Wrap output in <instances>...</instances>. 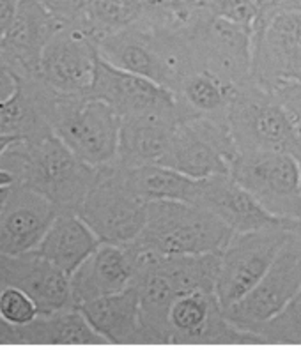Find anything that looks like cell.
Instances as JSON below:
<instances>
[{
    "instance_id": "10",
    "label": "cell",
    "mask_w": 301,
    "mask_h": 350,
    "mask_svg": "<svg viewBox=\"0 0 301 350\" xmlns=\"http://www.w3.org/2000/svg\"><path fill=\"white\" fill-rule=\"evenodd\" d=\"M301 288V225L282 246L263 280L225 315L236 327L252 334L255 325L278 313ZM254 336V334H252ZM259 343V342H257Z\"/></svg>"
},
{
    "instance_id": "24",
    "label": "cell",
    "mask_w": 301,
    "mask_h": 350,
    "mask_svg": "<svg viewBox=\"0 0 301 350\" xmlns=\"http://www.w3.org/2000/svg\"><path fill=\"white\" fill-rule=\"evenodd\" d=\"M110 167L117 179L144 202L177 200L195 204L197 200L200 179L188 177L170 167L159 163L137 167H122L117 163H110Z\"/></svg>"
},
{
    "instance_id": "1",
    "label": "cell",
    "mask_w": 301,
    "mask_h": 350,
    "mask_svg": "<svg viewBox=\"0 0 301 350\" xmlns=\"http://www.w3.org/2000/svg\"><path fill=\"white\" fill-rule=\"evenodd\" d=\"M98 175L99 168L78 158L53 133L0 146V186L27 184L50 198L60 213H77Z\"/></svg>"
},
{
    "instance_id": "11",
    "label": "cell",
    "mask_w": 301,
    "mask_h": 350,
    "mask_svg": "<svg viewBox=\"0 0 301 350\" xmlns=\"http://www.w3.org/2000/svg\"><path fill=\"white\" fill-rule=\"evenodd\" d=\"M87 96L108 103L120 117L144 113H176L185 120L195 117L174 90L149 78L117 68L101 55L96 64L94 81Z\"/></svg>"
},
{
    "instance_id": "13",
    "label": "cell",
    "mask_w": 301,
    "mask_h": 350,
    "mask_svg": "<svg viewBox=\"0 0 301 350\" xmlns=\"http://www.w3.org/2000/svg\"><path fill=\"white\" fill-rule=\"evenodd\" d=\"M252 81L267 90L301 81V11H285L255 27Z\"/></svg>"
},
{
    "instance_id": "20",
    "label": "cell",
    "mask_w": 301,
    "mask_h": 350,
    "mask_svg": "<svg viewBox=\"0 0 301 350\" xmlns=\"http://www.w3.org/2000/svg\"><path fill=\"white\" fill-rule=\"evenodd\" d=\"M2 345H108L77 306L39 313L25 325L2 322Z\"/></svg>"
},
{
    "instance_id": "3",
    "label": "cell",
    "mask_w": 301,
    "mask_h": 350,
    "mask_svg": "<svg viewBox=\"0 0 301 350\" xmlns=\"http://www.w3.org/2000/svg\"><path fill=\"white\" fill-rule=\"evenodd\" d=\"M48 122L53 135L92 167L101 168L116 161L122 117L108 103L55 90L48 108Z\"/></svg>"
},
{
    "instance_id": "28",
    "label": "cell",
    "mask_w": 301,
    "mask_h": 350,
    "mask_svg": "<svg viewBox=\"0 0 301 350\" xmlns=\"http://www.w3.org/2000/svg\"><path fill=\"white\" fill-rule=\"evenodd\" d=\"M39 315L36 301L16 286H2L0 292V319L5 324L25 325Z\"/></svg>"
},
{
    "instance_id": "5",
    "label": "cell",
    "mask_w": 301,
    "mask_h": 350,
    "mask_svg": "<svg viewBox=\"0 0 301 350\" xmlns=\"http://www.w3.org/2000/svg\"><path fill=\"white\" fill-rule=\"evenodd\" d=\"M227 119L237 150H284L301 165V135L273 90L254 81L237 87Z\"/></svg>"
},
{
    "instance_id": "31",
    "label": "cell",
    "mask_w": 301,
    "mask_h": 350,
    "mask_svg": "<svg viewBox=\"0 0 301 350\" xmlns=\"http://www.w3.org/2000/svg\"><path fill=\"white\" fill-rule=\"evenodd\" d=\"M39 2H43L64 25H69L80 20L89 0H39Z\"/></svg>"
},
{
    "instance_id": "19",
    "label": "cell",
    "mask_w": 301,
    "mask_h": 350,
    "mask_svg": "<svg viewBox=\"0 0 301 350\" xmlns=\"http://www.w3.org/2000/svg\"><path fill=\"white\" fill-rule=\"evenodd\" d=\"M53 94L55 90L39 77H18L14 94L0 103V146L14 140H39L52 135L48 108Z\"/></svg>"
},
{
    "instance_id": "22",
    "label": "cell",
    "mask_w": 301,
    "mask_h": 350,
    "mask_svg": "<svg viewBox=\"0 0 301 350\" xmlns=\"http://www.w3.org/2000/svg\"><path fill=\"white\" fill-rule=\"evenodd\" d=\"M185 120L176 113H144L122 117L117 147V165L137 167L159 163L167 152L177 124Z\"/></svg>"
},
{
    "instance_id": "8",
    "label": "cell",
    "mask_w": 301,
    "mask_h": 350,
    "mask_svg": "<svg viewBox=\"0 0 301 350\" xmlns=\"http://www.w3.org/2000/svg\"><path fill=\"white\" fill-rule=\"evenodd\" d=\"M237 152L228 119L197 116L177 124L159 165L194 179H207L231 174V163Z\"/></svg>"
},
{
    "instance_id": "18",
    "label": "cell",
    "mask_w": 301,
    "mask_h": 350,
    "mask_svg": "<svg viewBox=\"0 0 301 350\" xmlns=\"http://www.w3.org/2000/svg\"><path fill=\"white\" fill-rule=\"evenodd\" d=\"M195 204L224 219L234 232H250L267 226L285 225L298 219H282L267 213L231 174L200 179Z\"/></svg>"
},
{
    "instance_id": "29",
    "label": "cell",
    "mask_w": 301,
    "mask_h": 350,
    "mask_svg": "<svg viewBox=\"0 0 301 350\" xmlns=\"http://www.w3.org/2000/svg\"><path fill=\"white\" fill-rule=\"evenodd\" d=\"M195 4L211 16L222 18L237 25L254 29L257 20V5L254 0H195Z\"/></svg>"
},
{
    "instance_id": "15",
    "label": "cell",
    "mask_w": 301,
    "mask_h": 350,
    "mask_svg": "<svg viewBox=\"0 0 301 350\" xmlns=\"http://www.w3.org/2000/svg\"><path fill=\"white\" fill-rule=\"evenodd\" d=\"M59 213L50 198L27 184L0 186V253L38 248Z\"/></svg>"
},
{
    "instance_id": "7",
    "label": "cell",
    "mask_w": 301,
    "mask_h": 350,
    "mask_svg": "<svg viewBox=\"0 0 301 350\" xmlns=\"http://www.w3.org/2000/svg\"><path fill=\"white\" fill-rule=\"evenodd\" d=\"M231 175L263 205L282 219H301V165L284 150H239Z\"/></svg>"
},
{
    "instance_id": "14",
    "label": "cell",
    "mask_w": 301,
    "mask_h": 350,
    "mask_svg": "<svg viewBox=\"0 0 301 350\" xmlns=\"http://www.w3.org/2000/svg\"><path fill=\"white\" fill-rule=\"evenodd\" d=\"M62 27L43 2L20 0L11 23L0 32V66L18 77H39L44 48Z\"/></svg>"
},
{
    "instance_id": "21",
    "label": "cell",
    "mask_w": 301,
    "mask_h": 350,
    "mask_svg": "<svg viewBox=\"0 0 301 350\" xmlns=\"http://www.w3.org/2000/svg\"><path fill=\"white\" fill-rule=\"evenodd\" d=\"M135 265L128 248L101 243L99 248L71 274L73 304L80 306L105 295L122 292L133 283Z\"/></svg>"
},
{
    "instance_id": "12",
    "label": "cell",
    "mask_w": 301,
    "mask_h": 350,
    "mask_svg": "<svg viewBox=\"0 0 301 350\" xmlns=\"http://www.w3.org/2000/svg\"><path fill=\"white\" fill-rule=\"evenodd\" d=\"M98 59V38L78 23H69L44 48L39 78L59 94L87 96Z\"/></svg>"
},
{
    "instance_id": "25",
    "label": "cell",
    "mask_w": 301,
    "mask_h": 350,
    "mask_svg": "<svg viewBox=\"0 0 301 350\" xmlns=\"http://www.w3.org/2000/svg\"><path fill=\"white\" fill-rule=\"evenodd\" d=\"M98 235L77 213H59L38 250L48 260L71 276L99 248Z\"/></svg>"
},
{
    "instance_id": "32",
    "label": "cell",
    "mask_w": 301,
    "mask_h": 350,
    "mask_svg": "<svg viewBox=\"0 0 301 350\" xmlns=\"http://www.w3.org/2000/svg\"><path fill=\"white\" fill-rule=\"evenodd\" d=\"M282 103L285 105V108L289 110V113L293 116L294 122H296V128L301 135V96H293V94H280V92H275Z\"/></svg>"
},
{
    "instance_id": "16",
    "label": "cell",
    "mask_w": 301,
    "mask_h": 350,
    "mask_svg": "<svg viewBox=\"0 0 301 350\" xmlns=\"http://www.w3.org/2000/svg\"><path fill=\"white\" fill-rule=\"evenodd\" d=\"M2 286H16L36 301L39 313H53L75 306L71 276L38 250L4 255L0 253Z\"/></svg>"
},
{
    "instance_id": "26",
    "label": "cell",
    "mask_w": 301,
    "mask_h": 350,
    "mask_svg": "<svg viewBox=\"0 0 301 350\" xmlns=\"http://www.w3.org/2000/svg\"><path fill=\"white\" fill-rule=\"evenodd\" d=\"M236 90L237 85L207 71H192L181 80L176 94L195 117L227 119Z\"/></svg>"
},
{
    "instance_id": "30",
    "label": "cell",
    "mask_w": 301,
    "mask_h": 350,
    "mask_svg": "<svg viewBox=\"0 0 301 350\" xmlns=\"http://www.w3.org/2000/svg\"><path fill=\"white\" fill-rule=\"evenodd\" d=\"M257 5V20L255 27H263L271 18L285 11H301V0H254Z\"/></svg>"
},
{
    "instance_id": "27",
    "label": "cell",
    "mask_w": 301,
    "mask_h": 350,
    "mask_svg": "<svg viewBox=\"0 0 301 350\" xmlns=\"http://www.w3.org/2000/svg\"><path fill=\"white\" fill-rule=\"evenodd\" d=\"M252 334L259 343L301 345V288L278 313L255 325Z\"/></svg>"
},
{
    "instance_id": "17",
    "label": "cell",
    "mask_w": 301,
    "mask_h": 350,
    "mask_svg": "<svg viewBox=\"0 0 301 350\" xmlns=\"http://www.w3.org/2000/svg\"><path fill=\"white\" fill-rule=\"evenodd\" d=\"M99 55L110 64L129 73L140 75L159 85L177 89V78L161 50L156 29L147 23L128 27L108 34L98 41Z\"/></svg>"
},
{
    "instance_id": "4",
    "label": "cell",
    "mask_w": 301,
    "mask_h": 350,
    "mask_svg": "<svg viewBox=\"0 0 301 350\" xmlns=\"http://www.w3.org/2000/svg\"><path fill=\"white\" fill-rule=\"evenodd\" d=\"M179 29L188 46L194 71H207L237 87L252 81V27L211 16L195 4L192 18Z\"/></svg>"
},
{
    "instance_id": "9",
    "label": "cell",
    "mask_w": 301,
    "mask_h": 350,
    "mask_svg": "<svg viewBox=\"0 0 301 350\" xmlns=\"http://www.w3.org/2000/svg\"><path fill=\"white\" fill-rule=\"evenodd\" d=\"M147 204L117 179L112 167L99 168L96 184L77 209L101 243L126 246L138 239L147 221Z\"/></svg>"
},
{
    "instance_id": "6",
    "label": "cell",
    "mask_w": 301,
    "mask_h": 350,
    "mask_svg": "<svg viewBox=\"0 0 301 350\" xmlns=\"http://www.w3.org/2000/svg\"><path fill=\"white\" fill-rule=\"evenodd\" d=\"M301 225V219L259 230L236 232L220 253L216 295L222 306L228 308L243 299L261 280L289 235Z\"/></svg>"
},
{
    "instance_id": "2",
    "label": "cell",
    "mask_w": 301,
    "mask_h": 350,
    "mask_svg": "<svg viewBox=\"0 0 301 350\" xmlns=\"http://www.w3.org/2000/svg\"><path fill=\"white\" fill-rule=\"evenodd\" d=\"M236 232L216 214L192 202L147 204V221L133 243L165 255L222 253Z\"/></svg>"
},
{
    "instance_id": "23",
    "label": "cell",
    "mask_w": 301,
    "mask_h": 350,
    "mask_svg": "<svg viewBox=\"0 0 301 350\" xmlns=\"http://www.w3.org/2000/svg\"><path fill=\"white\" fill-rule=\"evenodd\" d=\"M77 308L108 345H138L140 301L133 283L122 292L105 295Z\"/></svg>"
}]
</instances>
